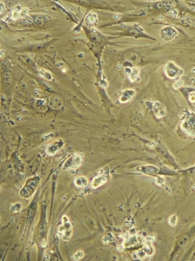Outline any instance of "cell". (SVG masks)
Wrapping results in <instances>:
<instances>
[{
  "mask_svg": "<svg viewBox=\"0 0 195 261\" xmlns=\"http://www.w3.org/2000/svg\"><path fill=\"white\" fill-rule=\"evenodd\" d=\"M46 244H46V242L43 241L42 242V243H41V246H42V247H44L46 246Z\"/></svg>",
  "mask_w": 195,
  "mask_h": 261,
  "instance_id": "8",
  "label": "cell"
},
{
  "mask_svg": "<svg viewBox=\"0 0 195 261\" xmlns=\"http://www.w3.org/2000/svg\"><path fill=\"white\" fill-rule=\"evenodd\" d=\"M83 255H84V254H83V252L80 250V251H77V253H75V254L72 257V259L73 260H74V261H79V260H80V259L83 257Z\"/></svg>",
  "mask_w": 195,
  "mask_h": 261,
  "instance_id": "6",
  "label": "cell"
},
{
  "mask_svg": "<svg viewBox=\"0 0 195 261\" xmlns=\"http://www.w3.org/2000/svg\"><path fill=\"white\" fill-rule=\"evenodd\" d=\"M83 157L81 154H75L67 160L63 166L64 169L77 168L82 164Z\"/></svg>",
  "mask_w": 195,
  "mask_h": 261,
  "instance_id": "2",
  "label": "cell"
},
{
  "mask_svg": "<svg viewBox=\"0 0 195 261\" xmlns=\"http://www.w3.org/2000/svg\"><path fill=\"white\" fill-rule=\"evenodd\" d=\"M62 224L58 227V233L57 236L59 238L63 239L65 241H69L72 235V224L69 222V219L67 216H63L62 217Z\"/></svg>",
  "mask_w": 195,
  "mask_h": 261,
  "instance_id": "1",
  "label": "cell"
},
{
  "mask_svg": "<svg viewBox=\"0 0 195 261\" xmlns=\"http://www.w3.org/2000/svg\"><path fill=\"white\" fill-rule=\"evenodd\" d=\"M60 145L58 143L52 144L49 145V147L47 148V152L49 154L52 155L55 154L58 151V149H60Z\"/></svg>",
  "mask_w": 195,
  "mask_h": 261,
  "instance_id": "5",
  "label": "cell"
},
{
  "mask_svg": "<svg viewBox=\"0 0 195 261\" xmlns=\"http://www.w3.org/2000/svg\"><path fill=\"white\" fill-rule=\"evenodd\" d=\"M107 177L105 175H101L95 177L93 180L92 186L94 189L101 186V185L106 183L107 181Z\"/></svg>",
  "mask_w": 195,
  "mask_h": 261,
  "instance_id": "3",
  "label": "cell"
},
{
  "mask_svg": "<svg viewBox=\"0 0 195 261\" xmlns=\"http://www.w3.org/2000/svg\"><path fill=\"white\" fill-rule=\"evenodd\" d=\"M177 217L175 215H172L168 219V223L171 227H174L176 226L177 223Z\"/></svg>",
  "mask_w": 195,
  "mask_h": 261,
  "instance_id": "7",
  "label": "cell"
},
{
  "mask_svg": "<svg viewBox=\"0 0 195 261\" xmlns=\"http://www.w3.org/2000/svg\"><path fill=\"white\" fill-rule=\"evenodd\" d=\"M88 183L87 178L84 177H78L75 180V184L78 187L86 186Z\"/></svg>",
  "mask_w": 195,
  "mask_h": 261,
  "instance_id": "4",
  "label": "cell"
}]
</instances>
